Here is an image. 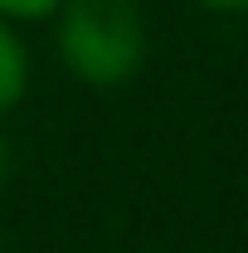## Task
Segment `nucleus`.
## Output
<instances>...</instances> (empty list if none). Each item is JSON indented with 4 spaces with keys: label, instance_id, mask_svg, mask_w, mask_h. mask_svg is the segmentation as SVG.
Instances as JSON below:
<instances>
[{
    "label": "nucleus",
    "instance_id": "obj_2",
    "mask_svg": "<svg viewBox=\"0 0 248 253\" xmlns=\"http://www.w3.org/2000/svg\"><path fill=\"white\" fill-rule=\"evenodd\" d=\"M30 78H34V59H30L25 34H20V25L0 20V122L25 102Z\"/></svg>",
    "mask_w": 248,
    "mask_h": 253
},
{
    "label": "nucleus",
    "instance_id": "obj_1",
    "mask_svg": "<svg viewBox=\"0 0 248 253\" xmlns=\"http://www.w3.org/2000/svg\"><path fill=\"white\" fill-rule=\"evenodd\" d=\"M54 49L63 73L83 88H122L146 68V15L136 0H63L54 15Z\"/></svg>",
    "mask_w": 248,
    "mask_h": 253
},
{
    "label": "nucleus",
    "instance_id": "obj_3",
    "mask_svg": "<svg viewBox=\"0 0 248 253\" xmlns=\"http://www.w3.org/2000/svg\"><path fill=\"white\" fill-rule=\"evenodd\" d=\"M63 0H0V20H10V25H44V20H54L59 15Z\"/></svg>",
    "mask_w": 248,
    "mask_h": 253
},
{
    "label": "nucleus",
    "instance_id": "obj_5",
    "mask_svg": "<svg viewBox=\"0 0 248 253\" xmlns=\"http://www.w3.org/2000/svg\"><path fill=\"white\" fill-rule=\"evenodd\" d=\"M195 5H205L214 15H248V0H195Z\"/></svg>",
    "mask_w": 248,
    "mask_h": 253
},
{
    "label": "nucleus",
    "instance_id": "obj_4",
    "mask_svg": "<svg viewBox=\"0 0 248 253\" xmlns=\"http://www.w3.org/2000/svg\"><path fill=\"white\" fill-rule=\"evenodd\" d=\"M10 175H15V141H10L5 126H0V190L10 185Z\"/></svg>",
    "mask_w": 248,
    "mask_h": 253
},
{
    "label": "nucleus",
    "instance_id": "obj_6",
    "mask_svg": "<svg viewBox=\"0 0 248 253\" xmlns=\"http://www.w3.org/2000/svg\"><path fill=\"white\" fill-rule=\"evenodd\" d=\"M0 253H5V249H0Z\"/></svg>",
    "mask_w": 248,
    "mask_h": 253
}]
</instances>
